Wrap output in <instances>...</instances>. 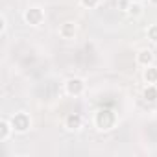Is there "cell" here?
Masks as SVG:
<instances>
[{
  "label": "cell",
  "mask_w": 157,
  "mask_h": 157,
  "mask_svg": "<svg viewBox=\"0 0 157 157\" xmlns=\"http://www.w3.org/2000/svg\"><path fill=\"white\" fill-rule=\"evenodd\" d=\"M80 4H82L85 10H96V8L102 4V0H80Z\"/></svg>",
  "instance_id": "obj_13"
},
{
  "label": "cell",
  "mask_w": 157,
  "mask_h": 157,
  "mask_svg": "<svg viewBox=\"0 0 157 157\" xmlns=\"http://www.w3.org/2000/svg\"><path fill=\"white\" fill-rule=\"evenodd\" d=\"M10 120H11L13 131L19 133V135L28 133L30 128H32V117H30L26 111H17V113H13V115L10 117Z\"/></svg>",
  "instance_id": "obj_2"
},
{
  "label": "cell",
  "mask_w": 157,
  "mask_h": 157,
  "mask_svg": "<svg viewBox=\"0 0 157 157\" xmlns=\"http://www.w3.org/2000/svg\"><path fill=\"white\" fill-rule=\"evenodd\" d=\"M57 33H59V37L65 39V41H74L76 35H78V24L72 22V21H65V22L59 26Z\"/></svg>",
  "instance_id": "obj_6"
},
{
  "label": "cell",
  "mask_w": 157,
  "mask_h": 157,
  "mask_svg": "<svg viewBox=\"0 0 157 157\" xmlns=\"http://www.w3.org/2000/svg\"><path fill=\"white\" fill-rule=\"evenodd\" d=\"M135 63H137L139 67H142V68L153 65V63H155V54H153V50H150V48H140V50L135 54Z\"/></svg>",
  "instance_id": "obj_7"
},
{
  "label": "cell",
  "mask_w": 157,
  "mask_h": 157,
  "mask_svg": "<svg viewBox=\"0 0 157 157\" xmlns=\"http://www.w3.org/2000/svg\"><path fill=\"white\" fill-rule=\"evenodd\" d=\"M93 124H94V128H96L98 131L107 133V131H111V129L117 128V124H118V117H117V113H115L113 109H109V107H102V109H98V111L94 113Z\"/></svg>",
  "instance_id": "obj_1"
},
{
  "label": "cell",
  "mask_w": 157,
  "mask_h": 157,
  "mask_svg": "<svg viewBox=\"0 0 157 157\" xmlns=\"http://www.w3.org/2000/svg\"><path fill=\"white\" fill-rule=\"evenodd\" d=\"M63 126H65L67 131L78 133V131L83 128V117H82L80 113H68V115L65 117V120H63Z\"/></svg>",
  "instance_id": "obj_5"
},
{
  "label": "cell",
  "mask_w": 157,
  "mask_h": 157,
  "mask_svg": "<svg viewBox=\"0 0 157 157\" xmlns=\"http://www.w3.org/2000/svg\"><path fill=\"white\" fill-rule=\"evenodd\" d=\"M142 100L148 104H155L157 102V85H146L142 89Z\"/></svg>",
  "instance_id": "obj_11"
},
{
  "label": "cell",
  "mask_w": 157,
  "mask_h": 157,
  "mask_svg": "<svg viewBox=\"0 0 157 157\" xmlns=\"http://www.w3.org/2000/svg\"><path fill=\"white\" fill-rule=\"evenodd\" d=\"M146 37H148L150 43L157 44V24H150V26L146 28Z\"/></svg>",
  "instance_id": "obj_12"
},
{
  "label": "cell",
  "mask_w": 157,
  "mask_h": 157,
  "mask_svg": "<svg viewBox=\"0 0 157 157\" xmlns=\"http://www.w3.org/2000/svg\"><path fill=\"white\" fill-rule=\"evenodd\" d=\"M85 89H87V83H85L83 78L72 76V78H68V80L65 82V93H67L68 96L78 98V96H82V94L85 93Z\"/></svg>",
  "instance_id": "obj_4"
},
{
  "label": "cell",
  "mask_w": 157,
  "mask_h": 157,
  "mask_svg": "<svg viewBox=\"0 0 157 157\" xmlns=\"http://www.w3.org/2000/svg\"><path fill=\"white\" fill-rule=\"evenodd\" d=\"M13 131V126H11V120L10 118H0V142H8L10 137H11Z\"/></svg>",
  "instance_id": "obj_8"
},
{
  "label": "cell",
  "mask_w": 157,
  "mask_h": 157,
  "mask_svg": "<svg viewBox=\"0 0 157 157\" xmlns=\"http://www.w3.org/2000/svg\"><path fill=\"white\" fill-rule=\"evenodd\" d=\"M142 13H144V6L139 2V0H131L129 6H128V10H126V15L135 21V19H140Z\"/></svg>",
  "instance_id": "obj_9"
},
{
  "label": "cell",
  "mask_w": 157,
  "mask_h": 157,
  "mask_svg": "<svg viewBox=\"0 0 157 157\" xmlns=\"http://www.w3.org/2000/svg\"><path fill=\"white\" fill-rule=\"evenodd\" d=\"M129 2H131V0H118L117 6H118V10H120V11H124V13H126V10H128Z\"/></svg>",
  "instance_id": "obj_15"
},
{
  "label": "cell",
  "mask_w": 157,
  "mask_h": 157,
  "mask_svg": "<svg viewBox=\"0 0 157 157\" xmlns=\"http://www.w3.org/2000/svg\"><path fill=\"white\" fill-rule=\"evenodd\" d=\"M142 80L146 85H157V65H150L142 68Z\"/></svg>",
  "instance_id": "obj_10"
},
{
  "label": "cell",
  "mask_w": 157,
  "mask_h": 157,
  "mask_svg": "<svg viewBox=\"0 0 157 157\" xmlns=\"http://www.w3.org/2000/svg\"><path fill=\"white\" fill-rule=\"evenodd\" d=\"M22 19H24V22H26L28 26L39 28V26L44 22V11H43V8H39V6H30L28 10H24Z\"/></svg>",
  "instance_id": "obj_3"
},
{
  "label": "cell",
  "mask_w": 157,
  "mask_h": 157,
  "mask_svg": "<svg viewBox=\"0 0 157 157\" xmlns=\"http://www.w3.org/2000/svg\"><path fill=\"white\" fill-rule=\"evenodd\" d=\"M6 32H8V19H6V15H0V35H6Z\"/></svg>",
  "instance_id": "obj_14"
}]
</instances>
